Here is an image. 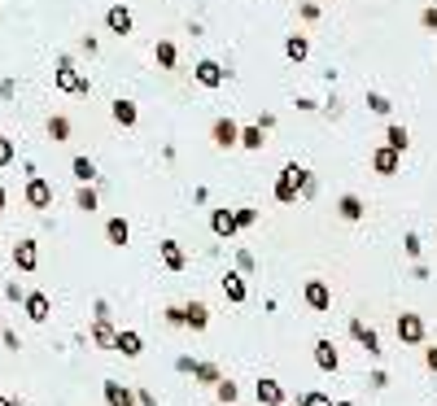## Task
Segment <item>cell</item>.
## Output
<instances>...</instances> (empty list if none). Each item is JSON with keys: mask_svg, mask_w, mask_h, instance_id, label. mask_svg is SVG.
Here are the masks:
<instances>
[{"mask_svg": "<svg viewBox=\"0 0 437 406\" xmlns=\"http://www.w3.org/2000/svg\"><path fill=\"white\" fill-rule=\"evenodd\" d=\"M302 297H306V306L311 310H333V289H328L324 280H306V289H302Z\"/></svg>", "mask_w": 437, "mask_h": 406, "instance_id": "8992f818", "label": "cell"}, {"mask_svg": "<svg viewBox=\"0 0 437 406\" xmlns=\"http://www.w3.org/2000/svg\"><path fill=\"white\" fill-rule=\"evenodd\" d=\"M398 166H403V153H398V149L381 145V149L372 153V171L376 175H398Z\"/></svg>", "mask_w": 437, "mask_h": 406, "instance_id": "30bf717a", "label": "cell"}, {"mask_svg": "<svg viewBox=\"0 0 437 406\" xmlns=\"http://www.w3.org/2000/svg\"><path fill=\"white\" fill-rule=\"evenodd\" d=\"M424 337H429V328H424V319L420 315H398V341L403 345H424Z\"/></svg>", "mask_w": 437, "mask_h": 406, "instance_id": "5b68a950", "label": "cell"}, {"mask_svg": "<svg viewBox=\"0 0 437 406\" xmlns=\"http://www.w3.org/2000/svg\"><path fill=\"white\" fill-rule=\"evenodd\" d=\"M223 297H228L232 306H241L245 297H250V289H245V276H241V271H228V276H223Z\"/></svg>", "mask_w": 437, "mask_h": 406, "instance_id": "e0dca14e", "label": "cell"}, {"mask_svg": "<svg viewBox=\"0 0 437 406\" xmlns=\"http://www.w3.org/2000/svg\"><path fill=\"white\" fill-rule=\"evenodd\" d=\"M188 376H193L197 385H219V380H223V372H219L215 363H193V372H188Z\"/></svg>", "mask_w": 437, "mask_h": 406, "instance_id": "d4e9b609", "label": "cell"}, {"mask_svg": "<svg viewBox=\"0 0 437 406\" xmlns=\"http://www.w3.org/2000/svg\"><path fill=\"white\" fill-rule=\"evenodd\" d=\"M0 406H18V402H14V398H0Z\"/></svg>", "mask_w": 437, "mask_h": 406, "instance_id": "bcb514c9", "label": "cell"}, {"mask_svg": "<svg viewBox=\"0 0 437 406\" xmlns=\"http://www.w3.org/2000/svg\"><path fill=\"white\" fill-rule=\"evenodd\" d=\"M153 57H158L162 70H175V62H180V49H175L171 40H158V49H153Z\"/></svg>", "mask_w": 437, "mask_h": 406, "instance_id": "484cf974", "label": "cell"}, {"mask_svg": "<svg viewBox=\"0 0 437 406\" xmlns=\"http://www.w3.org/2000/svg\"><path fill=\"white\" fill-rule=\"evenodd\" d=\"M333 406H354V402H333Z\"/></svg>", "mask_w": 437, "mask_h": 406, "instance_id": "c3c4849f", "label": "cell"}, {"mask_svg": "<svg viewBox=\"0 0 437 406\" xmlns=\"http://www.w3.org/2000/svg\"><path fill=\"white\" fill-rule=\"evenodd\" d=\"M236 145H241V149H250V153H258V149H263V127H241V140H236Z\"/></svg>", "mask_w": 437, "mask_h": 406, "instance_id": "83f0119b", "label": "cell"}, {"mask_svg": "<svg viewBox=\"0 0 437 406\" xmlns=\"http://www.w3.org/2000/svg\"><path fill=\"white\" fill-rule=\"evenodd\" d=\"M424 363H429V372L437 376V350H424Z\"/></svg>", "mask_w": 437, "mask_h": 406, "instance_id": "f6af8a7d", "label": "cell"}, {"mask_svg": "<svg viewBox=\"0 0 437 406\" xmlns=\"http://www.w3.org/2000/svg\"><path fill=\"white\" fill-rule=\"evenodd\" d=\"M35 262H40L35 241H18V245H14V267H18V271H35Z\"/></svg>", "mask_w": 437, "mask_h": 406, "instance_id": "44dd1931", "label": "cell"}, {"mask_svg": "<svg viewBox=\"0 0 437 406\" xmlns=\"http://www.w3.org/2000/svg\"><path fill=\"white\" fill-rule=\"evenodd\" d=\"M254 393H258V402H263V406H285V389H280V380H271V376L258 380Z\"/></svg>", "mask_w": 437, "mask_h": 406, "instance_id": "9a60e30c", "label": "cell"}, {"mask_svg": "<svg viewBox=\"0 0 437 406\" xmlns=\"http://www.w3.org/2000/svg\"><path fill=\"white\" fill-rule=\"evenodd\" d=\"M311 175L306 166H298V162H289L285 171H280V179H276V201L280 206H293V201L302 197V179Z\"/></svg>", "mask_w": 437, "mask_h": 406, "instance_id": "6da1fadb", "label": "cell"}, {"mask_svg": "<svg viewBox=\"0 0 437 406\" xmlns=\"http://www.w3.org/2000/svg\"><path fill=\"white\" fill-rule=\"evenodd\" d=\"M210 228H215V236H223V241L241 232V228H236V214H232V210H215V214H210Z\"/></svg>", "mask_w": 437, "mask_h": 406, "instance_id": "7402d4cb", "label": "cell"}, {"mask_svg": "<svg viewBox=\"0 0 437 406\" xmlns=\"http://www.w3.org/2000/svg\"><path fill=\"white\" fill-rule=\"evenodd\" d=\"M236 267H241V276H250V271H254V254H250V249L236 254Z\"/></svg>", "mask_w": 437, "mask_h": 406, "instance_id": "f35d334b", "label": "cell"}, {"mask_svg": "<svg viewBox=\"0 0 437 406\" xmlns=\"http://www.w3.org/2000/svg\"><path fill=\"white\" fill-rule=\"evenodd\" d=\"M368 385H372V389H385V385H389V376H385V372H372Z\"/></svg>", "mask_w": 437, "mask_h": 406, "instance_id": "ee69618b", "label": "cell"}, {"mask_svg": "<svg viewBox=\"0 0 437 406\" xmlns=\"http://www.w3.org/2000/svg\"><path fill=\"white\" fill-rule=\"evenodd\" d=\"M0 210H5V188H0Z\"/></svg>", "mask_w": 437, "mask_h": 406, "instance_id": "7dc6e473", "label": "cell"}, {"mask_svg": "<svg viewBox=\"0 0 437 406\" xmlns=\"http://www.w3.org/2000/svg\"><path fill=\"white\" fill-rule=\"evenodd\" d=\"M385 145H389V149H398V153H407V145H411V136H407V127H398V123H389V131H385Z\"/></svg>", "mask_w": 437, "mask_h": 406, "instance_id": "4316f807", "label": "cell"}, {"mask_svg": "<svg viewBox=\"0 0 437 406\" xmlns=\"http://www.w3.org/2000/svg\"><path fill=\"white\" fill-rule=\"evenodd\" d=\"M27 206L31 210H53V184L44 175H31L27 179Z\"/></svg>", "mask_w": 437, "mask_h": 406, "instance_id": "3957f363", "label": "cell"}, {"mask_svg": "<svg viewBox=\"0 0 437 406\" xmlns=\"http://www.w3.org/2000/svg\"><path fill=\"white\" fill-rule=\"evenodd\" d=\"M57 92H88L92 83H88V75H79L75 66H70V57H62V62H57Z\"/></svg>", "mask_w": 437, "mask_h": 406, "instance_id": "7a4b0ae2", "label": "cell"}, {"mask_svg": "<svg viewBox=\"0 0 437 406\" xmlns=\"http://www.w3.org/2000/svg\"><path fill=\"white\" fill-rule=\"evenodd\" d=\"M114 350L123 354V358H140V354H145V337L132 332V328H123V332L114 337Z\"/></svg>", "mask_w": 437, "mask_h": 406, "instance_id": "7c38bea8", "label": "cell"}, {"mask_svg": "<svg viewBox=\"0 0 437 406\" xmlns=\"http://www.w3.org/2000/svg\"><path fill=\"white\" fill-rule=\"evenodd\" d=\"M110 114H114V123H118V127H136V118H140V110H136V101H127V97H118Z\"/></svg>", "mask_w": 437, "mask_h": 406, "instance_id": "603a6c76", "label": "cell"}, {"mask_svg": "<svg viewBox=\"0 0 437 406\" xmlns=\"http://www.w3.org/2000/svg\"><path fill=\"white\" fill-rule=\"evenodd\" d=\"M70 171H75L79 184H92V179H97V162H92V158H75V162H70Z\"/></svg>", "mask_w": 437, "mask_h": 406, "instance_id": "f1b7e54d", "label": "cell"}, {"mask_svg": "<svg viewBox=\"0 0 437 406\" xmlns=\"http://www.w3.org/2000/svg\"><path fill=\"white\" fill-rule=\"evenodd\" d=\"M315 193H320V184H315V175H306L302 179V197H315Z\"/></svg>", "mask_w": 437, "mask_h": 406, "instance_id": "7bdbcfd3", "label": "cell"}, {"mask_svg": "<svg viewBox=\"0 0 437 406\" xmlns=\"http://www.w3.org/2000/svg\"><path fill=\"white\" fill-rule=\"evenodd\" d=\"M285 53L293 57V62H306V53H311V44H306V35H289V40H285Z\"/></svg>", "mask_w": 437, "mask_h": 406, "instance_id": "f546056e", "label": "cell"}, {"mask_svg": "<svg viewBox=\"0 0 437 406\" xmlns=\"http://www.w3.org/2000/svg\"><path fill=\"white\" fill-rule=\"evenodd\" d=\"M337 214H341L346 223H359L363 214H368V206H363L359 193H341V197H337Z\"/></svg>", "mask_w": 437, "mask_h": 406, "instance_id": "4fadbf2b", "label": "cell"}, {"mask_svg": "<svg viewBox=\"0 0 437 406\" xmlns=\"http://www.w3.org/2000/svg\"><path fill=\"white\" fill-rule=\"evenodd\" d=\"M22 310H27L31 324H49L53 302H49V293H22Z\"/></svg>", "mask_w": 437, "mask_h": 406, "instance_id": "52a82bcc", "label": "cell"}, {"mask_svg": "<svg viewBox=\"0 0 437 406\" xmlns=\"http://www.w3.org/2000/svg\"><path fill=\"white\" fill-rule=\"evenodd\" d=\"M158 254H162V267H167V271H184V249H180V241H162L158 245Z\"/></svg>", "mask_w": 437, "mask_h": 406, "instance_id": "ffe728a7", "label": "cell"}, {"mask_svg": "<svg viewBox=\"0 0 437 406\" xmlns=\"http://www.w3.org/2000/svg\"><path fill=\"white\" fill-rule=\"evenodd\" d=\"M236 140H241V127H236L232 118H215V145L219 149H236Z\"/></svg>", "mask_w": 437, "mask_h": 406, "instance_id": "ac0fdd59", "label": "cell"}, {"mask_svg": "<svg viewBox=\"0 0 437 406\" xmlns=\"http://www.w3.org/2000/svg\"><path fill=\"white\" fill-rule=\"evenodd\" d=\"M75 206L84 210V214H92V210H97V193H92V188L84 184V188H79V197H75Z\"/></svg>", "mask_w": 437, "mask_h": 406, "instance_id": "836d02e7", "label": "cell"}, {"mask_svg": "<svg viewBox=\"0 0 437 406\" xmlns=\"http://www.w3.org/2000/svg\"><path fill=\"white\" fill-rule=\"evenodd\" d=\"M298 406H333V398L320 393V389H311V393H302V398H298Z\"/></svg>", "mask_w": 437, "mask_h": 406, "instance_id": "e575fe53", "label": "cell"}, {"mask_svg": "<svg viewBox=\"0 0 437 406\" xmlns=\"http://www.w3.org/2000/svg\"><path fill=\"white\" fill-rule=\"evenodd\" d=\"M420 27H429V31H437V5H429V9H424V14H420Z\"/></svg>", "mask_w": 437, "mask_h": 406, "instance_id": "60d3db41", "label": "cell"}, {"mask_svg": "<svg viewBox=\"0 0 437 406\" xmlns=\"http://www.w3.org/2000/svg\"><path fill=\"white\" fill-rule=\"evenodd\" d=\"M105 241H110L114 249H127V241H132V223H127L123 214H114V219L105 223Z\"/></svg>", "mask_w": 437, "mask_h": 406, "instance_id": "5bb4252c", "label": "cell"}, {"mask_svg": "<svg viewBox=\"0 0 437 406\" xmlns=\"http://www.w3.org/2000/svg\"><path fill=\"white\" fill-rule=\"evenodd\" d=\"M236 393H241V389H236L232 380H219V385H215V398H219L223 406H232V402H236Z\"/></svg>", "mask_w": 437, "mask_h": 406, "instance_id": "d6a6232c", "label": "cell"}, {"mask_svg": "<svg viewBox=\"0 0 437 406\" xmlns=\"http://www.w3.org/2000/svg\"><path fill=\"white\" fill-rule=\"evenodd\" d=\"M368 110H372V114H381V118H385L389 110H394V105H389V97H385V92H368Z\"/></svg>", "mask_w": 437, "mask_h": 406, "instance_id": "1f68e13d", "label": "cell"}, {"mask_svg": "<svg viewBox=\"0 0 437 406\" xmlns=\"http://www.w3.org/2000/svg\"><path fill=\"white\" fill-rule=\"evenodd\" d=\"M14 158H18V145H14L9 136H0V166H9Z\"/></svg>", "mask_w": 437, "mask_h": 406, "instance_id": "d590c367", "label": "cell"}, {"mask_svg": "<svg viewBox=\"0 0 437 406\" xmlns=\"http://www.w3.org/2000/svg\"><path fill=\"white\" fill-rule=\"evenodd\" d=\"M105 406H136V389L118 385V380H105Z\"/></svg>", "mask_w": 437, "mask_h": 406, "instance_id": "d6986e66", "label": "cell"}, {"mask_svg": "<svg viewBox=\"0 0 437 406\" xmlns=\"http://www.w3.org/2000/svg\"><path fill=\"white\" fill-rule=\"evenodd\" d=\"M167 324L171 328H184V306H167Z\"/></svg>", "mask_w": 437, "mask_h": 406, "instance_id": "ab89813d", "label": "cell"}, {"mask_svg": "<svg viewBox=\"0 0 437 406\" xmlns=\"http://www.w3.org/2000/svg\"><path fill=\"white\" fill-rule=\"evenodd\" d=\"M193 79L202 83V88H223V83H228V70H223L215 57H202V62L193 66Z\"/></svg>", "mask_w": 437, "mask_h": 406, "instance_id": "277c9868", "label": "cell"}, {"mask_svg": "<svg viewBox=\"0 0 437 406\" xmlns=\"http://www.w3.org/2000/svg\"><path fill=\"white\" fill-rule=\"evenodd\" d=\"M114 324L110 319H97V324H92V345H101V350H114Z\"/></svg>", "mask_w": 437, "mask_h": 406, "instance_id": "cb8c5ba5", "label": "cell"}, {"mask_svg": "<svg viewBox=\"0 0 437 406\" xmlns=\"http://www.w3.org/2000/svg\"><path fill=\"white\" fill-rule=\"evenodd\" d=\"M136 406H158V398H153L149 389H136Z\"/></svg>", "mask_w": 437, "mask_h": 406, "instance_id": "b9f144b4", "label": "cell"}, {"mask_svg": "<svg viewBox=\"0 0 437 406\" xmlns=\"http://www.w3.org/2000/svg\"><path fill=\"white\" fill-rule=\"evenodd\" d=\"M105 27H110V35H132V27H136L132 9H127V5H110V9H105Z\"/></svg>", "mask_w": 437, "mask_h": 406, "instance_id": "ba28073f", "label": "cell"}, {"mask_svg": "<svg viewBox=\"0 0 437 406\" xmlns=\"http://www.w3.org/2000/svg\"><path fill=\"white\" fill-rule=\"evenodd\" d=\"M184 328L206 332V328H210V306H206V302H188V306H184Z\"/></svg>", "mask_w": 437, "mask_h": 406, "instance_id": "2e32d148", "label": "cell"}, {"mask_svg": "<svg viewBox=\"0 0 437 406\" xmlns=\"http://www.w3.org/2000/svg\"><path fill=\"white\" fill-rule=\"evenodd\" d=\"M403 249H407V258H420V254H424V241H420L416 232H407V245H403Z\"/></svg>", "mask_w": 437, "mask_h": 406, "instance_id": "74e56055", "label": "cell"}, {"mask_svg": "<svg viewBox=\"0 0 437 406\" xmlns=\"http://www.w3.org/2000/svg\"><path fill=\"white\" fill-rule=\"evenodd\" d=\"M315 367H320V372H328V376H333L337 367H341V354H337V345L328 341V337L315 341Z\"/></svg>", "mask_w": 437, "mask_h": 406, "instance_id": "9c48e42d", "label": "cell"}, {"mask_svg": "<svg viewBox=\"0 0 437 406\" xmlns=\"http://www.w3.org/2000/svg\"><path fill=\"white\" fill-rule=\"evenodd\" d=\"M232 214H236V228H254V223H258V210H250V206H241Z\"/></svg>", "mask_w": 437, "mask_h": 406, "instance_id": "8d00e7d4", "label": "cell"}, {"mask_svg": "<svg viewBox=\"0 0 437 406\" xmlns=\"http://www.w3.org/2000/svg\"><path fill=\"white\" fill-rule=\"evenodd\" d=\"M49 136H53V145H62V140H70V118L53 114V118H49Z\"/></svg>", "mask_w": 437, "mask_h": 406, "instance_id": "4dcf8cb0", "label": "cell"}, {"mask_svg": "<svg viewBox=\"0 0 437 406\" xmlns=\"http://www.w3.org/2000/svg\"><path fill=\"white\" fill-rule=\"evenodd\" d=\"M350 337L359 341V345H363V350H368L372 358L381 354V337H376V328H372V324H363V319H350Z\"/></svg>", "mask_w": 437, "mask_h": 406, "instance_id": "8fae6325", "label": "cell"}]
</instances>
